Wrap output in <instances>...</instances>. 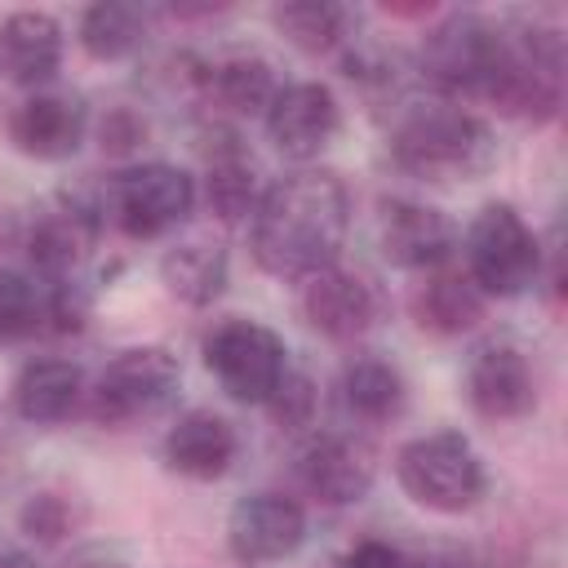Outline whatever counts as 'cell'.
<instances>
[{
	"mask_svg": "<svg viewBox=\"0 0 568 568\" xmlns=\"http://www.w3.org/2000/svg\"><path fill=\"white\" fill-rule=\"evenodd\" d=\"M58 67H62V27L53 13L18 9L0 18V75L4 80L22 89H40L58 75Z\"/></svg>",
	"mask_w": 568,
	"mask_h": 568,
	"instance_id": "cell-17",
	"label": "cell"
},
{
	"mask_svg": "<svg viewBox=\"0 0 568 568\" xmlns=\"http://www.w3.org/2000/svg\"><path fill=\"white\" fill-rule=\"evenodd\" d=\"M0 568H36V559L18 555V550H0Z\"/></svg>",
	"mask_w": 568,
	"mask_h": 568,
	"instance_id": "cell-33",
	"label": "cell"
},
{
	"mask_svg": "<svg viewBox=\"0 0 568 568\" xmlns=\"http://www.w3.org/2000/svg\"><path fill=\"white\" fill-rule=\"evenodd\" d=\"M160 280L164 288L186 302V306H213L226 293L231 280V257L213 240H182L160 257Z\"/></svg>",
	"mask_w": 568,
	"mask_h": 568,
	"instance_id": "cell-21",
	"label": "cell"
},
{
	"mask_svg": "<svg viewBox=\"0 0 568 568\" xmlns=\"http://www.w3.org/2000/svg\"><path fill=\"white\" fill-rule=\"evenodd\" d=\"M382 257L399 271H439L457 248V226L448 213L417 204V200H386L377 222Z\"/></svg>",
	"mask_w": 568,
	"mask_h": 568,
	"instance_id": "cell-11",
	"label": "cell"
},
{
	"mask_svg": "<svg viewBox=\"0 0 568 568\" xmlns=\"http://www.w3.org/2000/svg\"><path fill=\"white\" fill-rule=\"evenodd\" d=\"M178 382H182V368L164 346H129L98 373L89 413L102 426L138 422V417L155 413L160 404H169Z\"/></svg>",
	"mask_w": 568,
	"mask_h": 568,
	"instance_id": "cell-8",
	"label": "cell"
},
{
	"mask_svg": "<svg viewBox=\"0 0 568 568\" xmlns=\"http://www.w3.org/2000/svg\"><path fill=\"white\" fill-rule=\"evenodd\" d=\"M106 209L115 226L129 240H155L173 231L178 222L191 217L195 209V178L178 164H138L111 178L106 186Z\"/></svg>",
	"mask_w": 568,
	"mask_h": 568,
	"instance_id": "cell-7",
	"label": "cell"
},
{
	"mask_svg": "<svg viewBox=\"0 0 568 568\" xmlns=\"http://www.w3.org/2000/svg\"><path fill=\"white\" fill-rule=\"evenodd\" d=\"M506 58L510 31L479 13H453L422 40V75L453 98H493Z\"/></svg>",
	"mask_w": 568,
	"mask_h": 568,
	"instance_id": "cell-3",
	"label": "cell"
},
{
	"mask_svg": "<svg viewBox=\"0 0 568 568\" xmlns=\"http://www.w3.org/2000/svg\"><path fill=\"white\" fill-rule=\"evenodd\" d=\"M390 155L422 182H475L497 164V138L475 111L430 102L404 111L390 133Z\"/></svg>",
	"mask_w": 568,
	"mask_h": 568,
	"instance_id": "cell-2",
	"label": "cell"
},
{
	"mask_svg": "<svg viewBox=\"0 0 568 568\" xmlns=\"http://www.w3.org/2000/svg\"><path fill=\"white\" fill-rule=\"evenodd\" d=\"M204 364L235 404H266L288 373V351L266 324L226 320L204 337Z\"/></svg>",
	"mask_w": 568,
	"mask_h": 568,
	"instance_id": "cell-6",
	"label": "cell"
},
{
	"mask_svg": "<svg viewBox=\"0 0 568 568\" xmlns=\"http://www.w3.org/2000/svg\"><path fill=\"white\" fill-rule=\"evenodd\" d=\"M466 280L484 297H519L541 275V240L515 204H484L466 226Z\"/></svg>",
	"mask_w": 568,
	"mask_h": 568,
	"instance_id": "cell-5",
	"label": "cell"
},
{
	"mask_svg": "<svg viewBox=\"0 0 568 568\" xmlns=\"http://www.w3.org/2000/svg\"><path fill=\"white\" fill-rule=\"evenodd\" d=\"M200 89H204L222 111H231V115H266V106H271L275 93H280L271 62L257 58V53H235V58L209 62Z\"/></svg>",
	"mask_w": 568,
	"mask_h": 568,
	"instance_id": "cell-22",
	"label": "cell"
},
{
	"mask_svg": "<svg viewBox=\"0 0 568 568\" xmlns=\"http://www.w3.org/2000/svg\"><path fill=\"white\" fill-rule=\"evenodd\" d=\"M395 479L417 506L435 515H462L479 506L488 488L484 462L462 430H430L408 439L395 453Z\"/></svg>",
	"mask_w": 568,
	"mask_h": 568,
	"instance_id": "cell-4",
	"label": "cell"
},
{
	"mask_svg": "<svg viewBox=\"0 0 568 568\" xmlns=\"http://www.w3.org/2000/svg\"><path fill=\"white\" fill-rule=\"evenodd\" d=\"M484 293L466 280V275H453V271H430L413 297H408V311L417 320V328L435 333V337H462L470 333L479 320H484Z\"/></svg>",
	"mask_w": 568,
	"mask_h": 568,
	"instance_id": "cell-20",
	"label": "cell"
},
{
	"mask_svg": "<svg viewBox=\"0 0 568 568\" xmlns=\"http://www.w3.org/2000/svg\"><path fill=\"white\" fill-rule=\"evenodd\" d=\"M404 568H479V564L462 546H422V550H404Z\"/></svg>",
	"mask_w": 568,
	"mask_h": 568,
	"instance_id": "cell-32",
	"label": "cell"
},
{
	"mask_svg": "<svg viewBox=\"0 0 568 568\" xmlns=\"http://www.w3.org/2000/svg\"><path fill=\"white\" fill-rule=\"evenodd\" d=\"M342 399L359 422H395L408 404V386L404 373L386 359H351L342 373Z\"/></svg>",
	"mask_w": 568,
	"mask_h": 568,
	"instance_id": "cell-24",
	"label": "cell"
},
{
	"mask_svg": "<svg viewBox=\"0 0 568 568\" xmlns=\"http://www.w3.org/2000/svg\"><path fill=\"white\" fill-rule=\"evenodd\" d=\"M297 302H302L306 324L320 337H328V342H355V337H364L368 324H373V315H377L373 288L359 275L342 271V266H324V271L306 275Z\"/></svg>",
	"mask_w": 568,
	"mask_h": 568,
	"instance_id": "cell-15",
	"label": "cell"
},
{
	"mask_svg": "<svg viewBox=\"0 0 568 568\" xmlns=\"http://www.w3.org/2000/svg\"><path fill=\"white\" fill-rule=\"evenodd\" d=\"M337 129H342L337 93L320 80L280 84L275 102L266 106V133L275 151H284L288 160H315L337 138Z\"/></svg>",
	"mask_w": 568,
	"mask_h": 568,
	"instance_id": "cell-10",
	"label": "cell"
},
{
	"mask_svg": "<svg viewBox=\"0 0 568 568\" xmlns=\"http://www.w3.org/2000/svg\"><path fill=\"white\" fill-rule=\"evenodd\" d=\"M98 138H102V151L124 155V151H133V146L146 138V120H142L138 111H129V106H115V111H106Z\"/></svg>",
	"mask_w": 568,
	"mask_h": 568,
	"instance_id": "cell-30",
	"label": "cell"
},
{
	"mask_svg": "<svg viewBox=\"0 0 568 568\" xmlns=\"http://www.w3.org/2000/svg\"><path fill=\"white\" fill-rule=\"evenodd\" d=\"M306 541V510L284 493L240 497L226 515V546L240 564H275L288 559Z\"/></svg>",
	"mask_w": 568,
	"mask_h": 568,
	"instance_id": "cell-9",
	"label": "cell"
},
{
	"mask_svg": "<svg viewBox=\"0 0 568 568\" xmlns=\"http://www.w3.org/2000/svg\"><path fill=\"white\" fill-rule=\"evenodd\" d=\"M235 426L209 408H191L182 413L169 435H164V462L169 470L186 475V479H217L231 470L235 462Z\"/></svg>",
	"mask_w": 568,
	"mask_h": 568,
	"instance_id": "cell-18",
	"label": "cell"
},
{
	"mask_svg": "<svg viewBox=\"0 0 568 568\" xmlns=\"http://www.w3.org/2000/svg\"><path fill=\"white\" fill-rule=\"evenodd\" d=\"M204 200L222 222H240L253 217L262 191H257V164L253 155L226 138L217 151H209V169H204Z\"/></svg>",
	"mask_w": 568,
	"mask_h": 568,
	"instance_id": "cell-23",
	"label": "cell"
},
{
	"mask_svg": "<svg viewBox=\"0 0 568 568\" xmlns=\"http://www.w3.org/2000/svg\"><path fill=\"white\" fill-rule=\"evenodd\" d=\"M351 231V191L333 169H297L262 191L253 209V257L275 280L337 266Z\"/></svg>",
	"mask_w": 568,
	"mask_h": 568,
	"instance_id": "cell-1",
	"label": "cell"
},
{
	"mask_svg": "<svg viewBox=\"0 0 568 568\" xmlns=\"http://www.w3.org/2000/svg\"><path fill=\"white\" fill-rule=\"evenodd\" d=\"M93 240H98V209L67 195V200L49 204L31 222V231H27V257H31V266L49 284H58V280H67L84 262V253L93 248Z\"/></svg>",
	"mask_w": 568,
	"mask_h": 568,
	"instance_id": "cell-16",
	"label": "cell"
},
{
	"mask_svg": "<svg viewBox=\"0 0 568 568\" xmlns=\"http://www.w3.org/2000/svg\"><path fill=\"white\" fill-rule=\"evenodd\" d=\"M146 36V13L138 4H124V0H102V4H89L80 13V44L89 58L98 62H120L129 58Z\"/></svg>",
	"mask_w": 568,
	"mask_h": 568,
	"instance_id": "cell-25",
	"label": "cell"
},
{
	"mask_svg": "<svg viewBox=\"0 0 568 568\" xmlns=\"http://www.w3.org/2000/svg\"><path fill=\"white\" fill-rule=\"evenodd\" d=\"M315 404H320V395H315V382H311L306 373L288 368L262 408L275 417V426H284V430H297V426H306V422L315 417Z\"/></svg>",
	"mask_w": 568,
	"mask_h": 568,
	"instance_id": "cell-28",
	"label": "cell"
},
{
	"mask_svg": "<svg viewBox=\"0 0 568 568\" xmlns=\"http://www.w3.org/2000/svg\"><path fill=\"white\" fill-rule=\"evenodd\" d=\"M297 475H302L306 493L320 497L324 506H355L368 497V488L377 479V462H373V448L364 439L320 435L302 448Z\"/></svg>",
	"mask_w": 568,
	"mask_h": 568,
	"instance_id": "cell-14",
	"label": "cell"
},
{
	"mask_svg": "<svg viewBox=\"0 0 568 568\" xmlns=\"http://www.w3.org/2000/svg\"><path fill=\"white\" fill-rule=\"evenodd\" d=\"M36 333H44V284L0 271V346L27 342Z\"/></svg>",
	"mask_w": 568,
	"mask_h": 568,
	"instance_id": "cell-27",
	"label": "cell"
},
{
	"mask_svg": "<svg viewBox=\"0 0 568 568\" xmlns=\"http://www.w3.org/2000/svg\"><path fill=\"white\" fill-rule=\"evenodd\" d=\"M466 399L488 422H515L537 408V382L524 351L506 342H488L466 364Z\"/></svg>",
	"mask_w": 568,
	"mask_h": 568,
	"instance_id": "cell-12",
	"label": "cell"
},
{
	"mask_svg": "<svg viewBox=\"0 0 568 568\" xmlns=\"http://www.w3.org/2000/svg\"><path fill=\"white\" fill-rule=\"evenodd\" d=\"M89 133V106L75 93H31L9 111V142L31 160H67Z\"/></svg>",
	"mask_w": 568,
	"mask_h": 568,
	"instance_id": "cell-13",
	"label": "cell"
},
{
	"mask_svg": "<svg viewBox=\"0 0 568 568\" xmlns=\"http://www.w3.org/2000/svg\"><path fill=\"white\" fill-rule=\"evenodd\" d=\"M342 568H404V550L377 537H364L351 546V555L342 559Z\"/></svg>",
	"mask_w": 568,
	"mask_h": 568,
	"instance_id": "cell-31",
	"label": "cell"
},
{
	"mask_svg": "<svg viewBox=\"0 0 568 568\" xmlns=\"http://www.w3.org/2000/svg\"><path fill=\"white\" fill-rule=\"evenodd\" d=\"M275 27L284 31L288 44H297L302 53H333L342 49L351 36V13L342 4H328V0H288V4H275Z\"/></svg>",
	"mask_w": 568,
	"mask_h": 568,
	"instance_id": "cell-26",
	"label": "cell"
},
{
	"mask_svg": "<svg viewBox=\"0 0 568 568\" xmlns=\"http://www.w3.org/2000/svg\"><path fill=\"white\" fill-rule=\"evenodd\" d=\"M18 524H22V532L36 537V541H58V537L71 528V510H67V501H62L58 493H36V497H27V506L18 510Z\"/></svg>",
	"mask_w": 568,
	"mask_h": 568,
	"instance_id": "cell-29",
	"label": "cell"
},
{
	"mask_svg": "<svg viewBox=\"0 0 568 568\" xmlns=\"http://www.w3.org/2000/svg\"><path fill=\"white\" fill-rule=\"evenodd\" d=\"M84 395V373L80 364L71 359H58V355H44V359H27L13 377V413L22 422H36V426H53V422H67L75 413Z\"/></svg>",
	"mask_w": 568,
	"mask_h": 568,
	"instance_id": "cell-19",
	"label": "cell"
}]
</instances>
